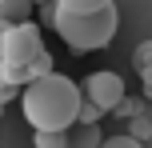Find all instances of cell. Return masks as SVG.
<instances>
[{"label": "cell", "instance_id": "cell-7", "mask_svg": "<svg viewBox=\"0 0 152 148\" xmlns=\"http://www.w3.org/2000/svg\"><path fill=\"white\" fill-rule=\"evenodd\" d=\"M60 12H68V16H92V12H100V8H108L112 0H52Z\"/></svg>", "mask_w": 152, "mask_h": 148}, {"label": "cell", "instance_id": "cell-1", "mask_svg": "<svg viewBox=\"0 0 152 148\" xmlns=\"http://www.w3.org/2000/svg\"><path fill=\"white\" fill-rule=\"evenodd\" d=\"M80 104L84 88L60 72H48L20 88V112L32 124V132H68L80 120Z\"/></svg>", "mask_w": 152, "mask_h": 148}, {"label": "cell", "instance_id": "cell-11", "mask_svg": "<svg viewBox=\"0 0 152 148\" xmlns=\"http://www.w3.org/2000/svg\"><path fill=\"white\" fill-rule=\"evenodd\" d=\"M100 148H144V144H140L136 136H128V132H124V136H108Z\"/></svg>", "mask_w": 152, "mask_h": 148}, {"label": "cell", "instance_id": "cell-9", "mask_svg": "<svg viewBox=\"0 0 152 148\" xmlns=\"http://www.w3.org/2000/svg\"><path fill=\"white\" fill-rule=\"evenodd\" d=\"M32 148H64V132H36Z\"/></svg>", "mask_w": 152, "mask_h": 148}, {"label": "cell", "instance_id": "cell-5", "mask_svg": "<svg viewBox=\"0 0 152 148\" xmlns=\"http://www.w3.org/2000/svg\"><path fill=\"white\" fill-rule=\"evenodd\" d=\"M28 12H32V0H0V32H4L8 24H16V20H32ZM12 96H20V88H12V84L0 80V112L8 108Z\"/></svg>", "mask_w": 152, "mask_h": 148}, {"label": "cell", "instance_id": "cell-8", "mask_svg": "<svg viewBox=\"0 0 152 148\" xmlns=\"http://www.w3.org/2000/svg\"><path fill=\"white\" fill-rule=\"evenodd\" d=\"M136 68H140V76H152V40H144L136 48Z\"/></svg>", "mask_w": 152, "mask_h": 148}, {"label": "cell", "instance_id": "cell-10", "mask_svg": "<svg viewBox=\"0 0 152 148\" xmlns=\"http://www.w3.org/2000/svg\"><path fill=\"white\" fill-rule=\"evenodd\" d=\"M100 116H104V112H100L92 100H84V104H80V120H76V124H100Z\"/></svg>", "mask_w": 152, "mask_h": 148}, {"label": "cell", "instance_id": "cell-6", "mask_svg": "<svg viewBox=\"0 0 152 148\" xmlns=\"http://www.w3.org/2000/svg\"><path fill=\"white\" fill-rule=\"evenodd\" d=\"M100 124H72L64 132V148H100Z\"/></svg>", "mask_w": 152, "mask_h": 148}, {"label": "cell", "instance_id": "cell-4", "mask_svg": "<svg viewBox=\"0 0 152 148\" xmlns=\"http://www.w3.org/2000/svg\"><path fill=\"white\" fill-rule=\"evenodd\" d=\"M84 100H92L100 112H112L124 104V80L116 72H92L84 80Z\"/></svg>", "mask_w": 152, "mask_h": 148}, {"label": "cell", "instance_id": "cell-13", "mask_svg": "<svg viewBox=\"0 0 152 148\" xmlns=\"http://www.w3.org/2000/svg\"><path fill=\"white\" fill-rule=\"evenodd\" d=\"M32 4H52V0H32Z\"/></svg>", "mask_w": 152, "mask_h": 148}, {"label": "cell", "instance_id": "cell-2", "mask_svg": "<svg viewBox=\"0 0 152 148\" xmlns=\"http://www.w3.org/2000/svg\"><path fill=\"white\" fill-rule=\"evenodd\" d=\"M52 72V52L40 40L36 20H16L0 32V80L12 88H24L32 80Z\"/></svg>", "mask_w": 152, "mask_h": 148}, {"label": "cell", "instance_id": "cell-12", "mask_svg": "<svg viewBox=\"0 0 152 148\" xmlns=\"http://www.w3.org/2000/svg\"><path fill=\"white\" fill-rule=\"evenodd\" d=\"M148 132H152V120H144V116H136V120H132V132H128V136H136V140H144Z\"/></svg>", "mask_w": 152, "mask_h": 148}, {"label": "cell", "instance_id": "cell-3", "mask_svg": "<svg viewBox=\"0 0 152 148\" xmlns=\"http://www.w3.org/2000/svg\"><path fill=\"white\" fill-rule=\"evenodd\" d=\"M40 16H44V24L72 48V52H96V48L112 44L116 24H120L116 4L100 8V12H92V16H68V12H60L56 4H40Z\"/></svg>", "mask_w": 152, "mask_h": 148}]
</instances>
